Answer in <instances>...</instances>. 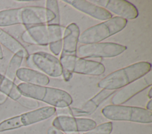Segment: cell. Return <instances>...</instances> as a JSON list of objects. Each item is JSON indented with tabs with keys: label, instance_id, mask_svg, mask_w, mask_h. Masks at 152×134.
<instances>
[{
	"label": "cell",
	"instance_id": "1",
	"mask_svg": "<svg viewBox=\"0 0 152 134\" xmlns=\"http://www.w3.org/2000/svg\"><path fill=\"white\" fill-rule=\"evenodd\" d=\"M151 68L149 62H137L110 73L99 81L97 86L102 89L116 90L143 77Z\"/></svg>",
	"mask_w": 152,
	"mask_h": 134
},
{
	"label": "cell",
	"instance_id": "2",
	"mask_svg": "<svg viewBox=\"0 0 152 134\" xmlns=\"http://www.w3.org/2000/svg\"><path fill=\"white\" fill-rule=\"evenodd\" d=\"M17 86L22 96L43 102L54 107H66L72 103L71 96L59 89L26 83H21Z\"/></svg>",
	"mask_w": 152,
	"mask_h": 134
},
{
	"label": "cell",
	"instance_id": "3",
	"mask_svg": "<svg viewBox=\"0 0 152 134\" xmlns=\"http://www.w3.org/2000/svg\"><path fill=\"white\" fill-rule=\"evenodd\" d=\"M80 28L75 23L69 24L65 29L59 61L62 67V76L65 81L72 77V70L77 57Z\"/></svg>",
	"mask_w": 152,
	"mask_h": 134
},
{
	"label": "cell",
	"instance_id": "4",
	"mask_svg": "<svg viewBox=\"0 0 152 134\" xmlns=\"http://www.w3.org/2000/svg\"><path fill=\"white\" fill-rule=\"evenodd\" d=\"M127 20L114 17L84 30L78 37V42L83 44L100 43L120 32L126 25Z\"/></svg>",
	"mask_w": 152,
	"mask_h": 134
},
{
	"label": "cell",
	"instance_id": "5",
	"mask_svg": "<svg viewBox=\"0 0 152 134\" xmlns=\"http://www.w3.org/2000/svg\"><path fill=\"white\" fill-rule=\"evenodd\" d=\"M102 113L106 119L111 120L144 124L152 122L151 111L139 107L109 104L102 109Z\"/></svg>",
	"mask_w": 152,
	"mask_h": 134
},
{
	"label": "cell",
	"instance_id": "6",
	"mask_svg": "<svg viewBox=\"0 0 152 134\" xmlns=\"http://www.w3.org/2000/svg\"><path fill=\"white\" fill-rule=\"evenodd\" d=\"M53 106H45L5 119L0 123V132L28 126L45 120L56 113Z\"/></svg>",
	"mask_w": 152,
	"mask_h": 134
},
{
	"label": "cell",
	"instance_id": "7",
	"mask_svg": "<svg viewBox=\"0 0 152 134\" xmlns=\"http://www.w3.org/2000/svg\"><path fill=\"white\" fill-rule=\"evenodd\" d=\"M26 31L36 45L53 47L62 45V32L61 26L52 24H41L26 26Z\"/></svg>",
	"mask_w": 152,
	"mask_h": 134
},
{
	"label": "cell",
	"instance_id": "8",
	"mask_svg": "<svg viewBox=\"0 0 152 134\" xmlns=\"http://www.w3.org/2000/svg\"><path fill=\"white\" fill-rule=\"evenodd\" d=\"M127 47L115 43H97L80 45L77 54L80 58H112L124 53Z\"/></svg>",
	"mask_w": 152,
	"mask_h": 134
},
{
	"label": "cell",
	"instance_id": "9",
	"mask_svg": "<svg viewBox=\"0 0 152 134\" xmlns=\"http://www.w3.org/2000/svg\"><path fill=\"white\" fill-rule=\"evenodd\" d=\"M28 64H33L46 76L58 77L62 74V67L61 63L55 56L49 53L38 51L27 57Z\"/></svg>",
	"mask_w": 152,
	"mask_h": 134
},
{
	"label": "cell",
	"instance_id": "10",
	"mask_svg": "<svg viewBox=\"0 0 152 134\" xmlns=\"http://www.w3.org/2000/svg\"><path fill=\"white\" fill-rule=\"evenodd\" d=\"M151 85L152 72L150 71L143 77L116 91L111 99L112 104L121 105Z\"/></svg>",
	"mask_w": 152,
	"mask_h": 134
},
{
	"label": "cell",
	"instance_id": "11",
	"mask_svg": "<svg viewBox=\"0 0 152 134\" xmlns=\"http://www.w3.org/2000/svg\"><path fill=\"white\" fill-rule=\"evenodd\" d=\"M52 126L62 132L69 133L87 132L94 128L97 125L91 119L59 115L53 119Z\"/></svg>",
	"mask_w": 152,
	"mask_h": 134
},
{
	"label": "cell",
	"instance_id": "12",
	"mask_svg": "<svg viewBox=\"0 0 152 134\" xmlns=\"http://www.w3.org/2000/svg\"><path fill=\"white\" fill-rule=\"evenodd\" d=\"M90 2L126 20H132L138 16L136 6L125 0H92Z\"/></svg>",
	"mask_w": 152,
	"mask_h": 134
},
{
	"label": "cell",
	"instance_id": "13",
	"mask_svg": "<svg viewBox=\"0 0 152 134\" xmlns=\"http://www.w3.org/2000/svg\"><path fill=\"white\" fill-rule=\"evenodd\" d=\"M55 17L51 11L44 7L28 6L21 8V22L25 26L46 24Z\"/></svg>",
	"mask_w": 152,
	"mask_h": 134
},
{
	"label": "cell",
	"instance_id": "14",
	"mask_svg": "<svg viewBox=\"0 0 152 134\" xmlns=\"http://www.w3.org/2000/svg\"><path fill=\"white\" fill-rule=\"evenodd\" d=\"M116 92V90L102 89L91 99L86 102L80 108L68 107L69 116H87L94 113L100 104Z\"/></svg>",
	"mask_w": 152,
	"mask_h": 134
},
{
	"label": "cell",
	"instance_id": "15",
	"mask_svg": "<svg viewBox=\"0 0 152 134\" xmlns=\"http://www.w3.org/2000/svg\"><path fill=\"white\" fill-rule=\"evenodd\" d=\"M64 2L75 9L98 20L106 21L112 17L110 12L104 8L86 0H64Z\"/></svg>",
	"mask_w": 152,
	"mask_h": 134
},
{
	"label": "cell",
	"instance_id": "16",
	"mask_svg": "<svg viewBox=\"0 0 152 134\" xmlns=\"http://www.w3.org/2000/svg\"><path fill=\"white\" fill-rule=\"evenodd\" d=\"M105 71L104 66L97 61L77 58L75 61L72 73L79 74L98 76Z\"/></svg>",
	"mask_w": 152,
	"mask_h": 134
},
{
	"label": "cell",
	"instance_id": "17",
	"mask_svg": "<svg viewBox=\"0 0 152 134\" xmlns=\"http://www.w3.org/2000/svg\"><path fill=\"white\" fill-rule=\"evenodd\" d=\"M16 77L23 83L45 86L49 83L50 80L48 76L31 68H20L17 73Z\"/></svg>",
	"mask_w": 152,
	"mask_h": 134
},
{
	"label": "cell",
	"instance_id": "18",
	"mask_svg": "<svg viewBox=\"0 0 152 134\" xmlns=\"http://www.w3.org/2000/svg\"><path fill=\"white\" fill-rule=\"evenodd\" d=\"M0 44L2 45L11 53L15 54L19 51H23L27 56L28 53L24 46L11 35L0 28Z\"/></svg>",
	"mask_w": 152,
	"mask_h": 134
},
{
	"label": "cell",
	"instance_id": "19",
	"mask_svg": "<svg viewBox=\"0 0 152 134\" xmlns=\"http://www.w3.org/2000/svg\"><path fill=\"white\" fill-rule=\"evenodd\" d=\"M21 11V8L0 11V27L22 24Z\"/></svg>",
	"mask_w": 152,
	"mask_h": 134
},
{
	"label": "cell",
	"instance_id": "20",
	"mask_svg": "<svg viewBox=\"0 0 152 134\" xmlns=\"http://www.w3.org/2000/svg\"><path fill=\"white\" fill-rule=\"evenodd\" d=\"M0 92L14 100H17L22 95L18 86L13 81L0 73Z\"/></svg>",
	"mask_w": 152,
	"mask_h": 134
},
{
	"label": "cell",
	"instance_id": "21",
	"mask_svg": "<svg viewBox=\"0 0 152 134\" xmlns=\"http://www.w3.org/2000/svg\"><path fill=\"white\" fill-rule=\"evenodd\" d=\"M27 57L23 51H19L14 54L8 63L5 73V76L14 81L16 77V73L20 68L23 58Z\"/></svg>",
	"mask_w": 152,
	"mask_h": 134
},
{
	"label": "cell",
	"instance_id": "22",
	"mask_svg": "<svg viewBox=\"0 0 152 134\" xmlns=\"http://www.w3.org/2000/svg\"><path fill=\"white\" fill-rule=\"evenodd\" d=\"M46 8L51 11L55 15V18L47 24L60 25V15L58 1L56 0H47L46 1Z\"/></svg>",
	"mask_w": 152,
	"mask_h": 134
},
{
	"label": "cell",
	"instance_id": "23",
	"mask_svg": "<svg viewBox=\"0 0 152 134\" xmlns=\"http://www.w3.org/2000/svg\"><path fill=\"white\" fill-rule=\"evenodd\" d=\"M113 129V125L111 122L101 123L94 128L86 132L84 134H110Z\"/></svg>",
	"mask_w": 152,
	"mask_h": 134
},
{
	"label": "cell",
	"instance_id": "24",
	"mask_svg": "<svg viewBox=\"0 0 152 134\" xmlns=\"http://www.w3.org/2000/svg\"><path fill=\"white\" fill-rule=\"evenodd\" d=\"M22 106L30 109H36L39 106V103L37 100L30 97L21 96L17 100Z\"/></svg>",
	"mask_w": 152,
	"mask_h": 134
},
{
	"label": "cell",
	"instance_id": "25",
	"mask_svg": "<svg viewBox=\"0 0 152 134\" xmlns=\"http://www.w3.org/2000/svg\"><path fill=\"white\" fill-rule=\"evenodd\" d=\"M21 40L26 43L32 44V45H36L35 43L34 42V41L33 40V39L31 38V37H30V35L28 34V33L26 30L23 32V34H21Z\"/></svg>",
	"mask_w": 152,
	"mask_h": 134
},
{
	"label": "cell",
	"instance_id": "26",
	"mask_svg": "<svg viewBox=\"0 0 152 134\" xmlns=\"http://www.w3.org/2000/svg\"><path fill=\"white\" fill-rule=\"evenodd\" d=\"M47 134H64L61 130L52 126L47 130Z\"/></svg>",
	"mask_w": 152,
	"mask_h": 134
},
{
	"label": "cell",
	"instance_id": "27",
	"mask_svg": "<svg viewBox=\"0 0 152 134\" xmlns=\"http://www.w3.org/2000/svg\"><path fill=\"white\" fill-rule=\"evenodd\" d=\"M7 98H8L7 96H6L5 94L0 92V105L3 104L7 100Z\"/></svg>",
	"mask_w": 152,
	"mask_h": 134
},
{
	"label": "cell",
	"instance_id": "28",
	"mask_svg": "<svg viewBox=\"0 0 152 134\" xmlns=\"http://www.w3.org/2000/svg\"><path fill=\"white\" fill-rule=\"evenodd\" d=\"M152 100L150 99L147 103V105H146V109L148 110H150V111H151L152 110Z\"/></svg>",
	"mask_w": 152,
	"mask_h": 134
},
{
	"label": "cell",
	"instance_id": "29",
	"mask_svg": "<svg viewBox=\"0 0 152 134\" xmlns=\"http://www.w3.org/2000/svg\"><path fill=\"white\" fill-rule=\"evenodd\" d=\"M4 58V54H3V51H2V49L1 47V45L0 44V60Z\"/></svg>",
	"mask_w": 152,
	"mask_h": 134
},
{
	"label": "cell",
	"instance_id": "30",
	"mask_svg": "<svg viewBox=\"0 0 152 134\" xmlns=\"http://www.w3.org/2000/svg\"><path fill=\"white\" fill-rule=\"evenodd\" d=\"M148 97L151 99V97H152V89L150 88L149 91H148Z\"/></svg>",
	"mask_w": 152,
	"mask_h": 134
},
{
	"label": "cell",
	"instance_id": "31",
	"mask_svg": "<svg viewBox=\"0 0 152 134\" xmlns=\"http://www.w3.org/2000/svg\"><path fill=\"white\" fill-rule=\"evenodd\" d=\"M66 134H80L78 132H69L66 133Z\"/></svg>",
	"mask_w": 152,
	"mask_h": 134
}]
</instances>
